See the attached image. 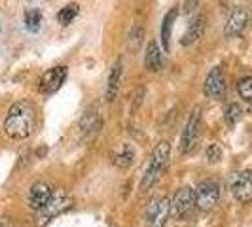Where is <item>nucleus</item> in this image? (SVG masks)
I'll return each instance as SVG.
<instances>
[{
  "label": "nucleus",
  "mask_w": 252,
  "mask_h": 227,
  "mask_svg": "<svg viewBox=\"0 0 252 227\" xmlns=\"http://www.w3.org/2000/svg\"><path fill=\"white\" fill-rule=\"evenodd\" d=\"M36 127L34 106L27 101H17L10 106L4 117V133L13 140H25L32 135Z\"/></svg>",
  "instance_id": "1"
},
{
  "label": "nucleus",
  "mask_w": 252,
  "mask_h": 227,
  "mask_svg": "<svg viewBox=\"0 0 252 227\" xmlns=\"http://www.w3.org/2000/svg\"><path fill=\"white\" fill-rule=\"evenodd\" d=\"M169 159H171V144L167 140L158 142V146L152 151V159L148 163V169H146L142 182H140V191H148L159 180V176L163 174L167 165H169Z\"/></svg>",
  "instance_id": "2"
},
{
  "label": "nucleus",
  "mask_w": 252,
  "mask_h": 227,
  "mask_svg": "<svg viewBox=\"0 0 252 227\" xmlns=\"http://www.w3.org/2000/svg\"><path fill=\"white\" fill-rule=\"evenodd\" d=\"M72 197L64 191V189H59V191H55L53 195H51V199L48 201V204L42 208V210H38V216H36V224L40 227L42 226H48L53 218H57V216H61L63 212H66L70 206H72Z\"/></svg>",
  "instance_id": "3"
},
{
  "label": "nucleus",
  "mask_w": 252,
  "mask_h": 227,
  "mask_svg": "<svg viewBox=\"0 0 252 227\" xmlns=\"http://www.w3.org/2000/svg\"><path fill=\"white\" fill-rule=\"evenodd\" d=\"M171 216V201L169 197H154L144 208V226L146 227H165L167 218Z\"/></svg>",
  "instance_id": "4"
},
{
  "label": "nucleus",
  "mask_w": 252,
  "mask_h": 227,
  "mask_svg": "<svg viewBox=\"0 0 252 227\" xmlns=\"http://www.w3.org/2000/svg\"><path fill=\"white\" fill-rule=\"evenodd\" d=\"M193 199H195V208L201 212H209L215 208L218 199H220V186L215 180H203L193 189Z\"/></svg>",
  "instance_id": "5"
},
{
  "label": "nucleus",
  "mask_w": 252,
  "mask_h": 227,
  "mask_svg": "<svg viewBox=\"0 0 252 227\" xmlns=\"http://www.w3.org/2000/svg\"><path fill=\"white\" fill-rule=\"evenodd\" d=\"M199 133H201V110L195 108L189 114V119L186 121V127L180 135V146H178L180 153H189L191 151V148L195 146V142L199 139Z\"/></svg>",
  "instance_id": "6"
},
{
  "label": "nucleus",
  "mask_w": 252,
  "mask_h": 227,
  "mask_svg": "<svg viewBox=\"0 0 252 227\" xmlns=\"http://www.w3.org/2000/svg\"><path fill=\"white\" fill-rule=\"evenodd\" d=\"M195 208V199H193V189L184 186L177 191L175 199L171 201V216L175 220H184L191 214V210Z\"/></svg>",
  "instance_id": "7"
},
{
  "label": "nucleus",
  "mask_w": 252,
  "mask_h": 227,
  "mask_svg": "<svg viewBox=\"0 0 252 227\" xmlns=\"http://www.w3.org/2000/svg\"><path fill=\"white\" fill-rule=\"evenodd\" d=\"M226 78L220 66H215L207 78H205V84H203V93L209 97V99H215V101H222L226 97Z\"/></svg>",
  "instance_id": "8"
},
{
  "label": "nucleus",
  "mask_w": 252,
  "mask_h": 227,
  "mask_svg": "<svg viewBox=\"0 0 252 227\" xmlns=\"http://www.w3.org/2000/svg\"><path fill=\"white\" fill-rule=\"evenodd\" d=\"M231 195L235 197V201L241 204H247L252 201V169L249 170H241L231 178Z\"/></svg>",
  "instance_id": "9"
},
{
  "label": "nucleus",
  "mask_w": 252,
  "mask_h": 227,
  "mask_svg": "<svg viewBox=\"0 0 252 227\" xmlns=\"http://www.w3.org/2000/svg\"><path fill=\"white\" fill-rule=\"evenodd\" d=\"M102 125V119H101V114H99V108L97 106H91L88 108L84 115H82V119H80V135H82V139L89 142V140L95 139V135L99 133V129Z\"/></svg>",
  "instance_id": "10"
},
{
  "label": "nucleus",
  "mask_w": 252,
  "mask_h": 227,
  "mask_svg": "<svg viewBox=\"0 0 252 227\" xmlns=\"http://www.w3.org/2000/svg\"><path fill=\"white\" fill-rule=\"evenodd\" d=\"M66 74H68L66 66H55V68H50L48 72H44L42 80H40V93H44V95L55 93L64 84Z\"/></svg>",
  "instance_id": "11"
},
{
  "label": "nucleus",
  "mask_w": 252,
  "mask_h": 227,
  "mask_svg": "<svg viewBox=\"0 0 252 227\" xmlns=\"http://www.w3.org/2000/svg\"><path fill=\"white\" fill-rule=\"evenodd\" d=\"M51 195H53V191L48 182H34L29 189V206L38 212L48 204Z\"/></svg>",
  "instance_id": "12"
},
{
  "label": "nucleus",
  "mask_w": 252,
  "mask_h": 227,
  "mask_svg": "<svg viewBox=\"0 0 252 227\" xmlns=\"http://www.w3.org/2000/svg\"><path fill=\"white\" fill-rule=\"evenodd\" d=\"M247 25H249V15H247V12L243 8H235L233 12L229 13V17H227L224 32H226V36H237V34H241L247 28Z\"/></svg>",
  "instance_id": "13"
},
{
  "label": "nucleus",
  "mask_w": 252,
  "mask_h": 227,
  "mask_svg": "<svg viewBox=\"0 0 252 227\" xmlns=\"http://www.w3.org/2000/svg\"><path fill=\"white\" fill-rule=\"evenodd\" d=\"M205 27H207L205 13H195V17H191V21L188 23V28L184 32L182 46H191L193 42H197L203 36V32H205Z\"/></svg>",
  "instance_id": "14"
},
{
  "label": "nucleus",
  "mask_w": 252,
  "mask_h": 227,
  "mask_svg": "<svg viewBox=\"0 0 252 227\" xmlns=\"http://www.w3.org/2000/svg\"><path fill=\"white\" fill-rule=\"evenodd\" d=\"M144 66L148 72H159L163 66V51L158 46V42H150L144 55Z\"/></svg>",
  "instance_id": "15"
},
{
  "label": "nucleus",
  "mask_w": 252,
  "mask_h": 227,
  "mask_svg": "<svg viewBox=\"0 0 252 227\" xmlns=\"http://www.w3.org/2000/svg\"><path fill=\"white\" fill-rule=\"evenodd\" d=\"M135 148L131 144H122L118 150L112 153V165L116 169H129L135 161Z\"/></svg>",
  "instance_id": "16"
},
{
  "label": "nucleus",
  "mask_w": 252,
  "mask_h": 227,
  "mask_svg": "<svg viewBox=\"0 0 252 227\" xmlns=\"http://www.w3.org/2000/svg\"><path fill=\"white\" fill-rule=\"evenodd\" d=\"M120 82H122V61H116L108 74V84H106V101L114 102V99L120 93Z\"/></svg>",
  "instance_id": "17"
},
{
  "label": "nucleus",
  "mask_w": 252,
  "mask_h": 227,
  "mask_svg": "<svg viewBox=\"0 0 252 227\" xmlns=\"http://www.w3.org/2000/svg\"><path fill=\"white\" fill-rule=\"evenodd\" d=\"M177 15L178 10L173 8L165 13L163 21H161V44H163L165 51H169V48H171V34H173V25L177 21Z\"/></svg>",
  "instance_id": "18"
},
{
  "label": "nucleus",
  "mask_w": 252,
  "mask_h": 227,
  "mask_svg": "<svg viewBox=\"0 0 252 227\" xmlns=\"http://www.w3.org/2000/svg\"><path fill=\"white\" fill-rule=\"evenodd\" d=\"M80 13V6L76 4V2H70V4H66L64 8H61L59 10V13H57V21L61 23V25H70L72 21H74V17Z\"/></svg>",
  "instance_id": "19"
},
{
  "label": "nucleus",
  "mask_w": 252,
  "mask_h": 227,
  "mask_svg": "<svg viewBox=\"0 0 252 227\" xmlns=\"http://www.w3.org/2000/svg\"><path fill=\"white\" fill-rule=\"evenodd\" d=\"M142 38H144V28L140 25H135L129 32V38H127V48L131 51H137L142 44Z\"/></svg>",
  "instance_id": "20"
},
{
  "label": "nucleus",
  "mask_w": 252,
  "mask_h": 227,
  "mask_svg": "<svg viewBox=\"0 0 252 227\" xmlns=\"http://www.w3.org/2000/svg\"><path fill=\"white\" fill-rule=\"evenodd\" d=\"M237 91H239L241 99L252 108V78H243L237 84Z\"/></svg>",
  "instance_id": "21"
},
{
  "label": "nucleus",
  "mask_w": 252,
  "mask_h": 227,
  "mask_svg": "<svg viewBox=\"0 0 252 227\" xmlns=\"http://www.w3.org/2000/svg\"><path fill=\"white\" fill-rule=\"evenodd\" d=\"M224 117H226V121L229 125H235V123H239L241 119H243V108H241L239 104H229L226 108V112H224Z\"/></svg>",
  "instance_id": "22"
},
{
  "label": "nucleus",
  "mask_w": 252,
  "mask_h": 227,
  "mask_svg": "<svg viewBox=\"0 0 252 227\" xmlns=\"http://www.w3.org/2000/svg\"><path fill=\"white\" fill-rule=\"evenodd\" d=\"M40 23H42V13H40V10H29L25 13V27L29 30L36 32L38 28H40Z\"/></svg>",
  "instance_id": "23"
},
{
  "label": "nucleus",
  "mask_w": 252,
  "mask_h": 227,
  "mask_svg": "<svg viewBox=\"0 0 252 227\" xmlns=\"http://www.w3.org/2000/svg\"><path fill=\"white\" fill-rule=\"evenodd\" d=\"M205 155H207V161H209V163L215 165L222 159V148H220L218 144H211V146L207 148V153H205Z\"/></svg>",
  "instance_id": "24"
},
{
  "label": "nucleus",
  "mask_w": 252,
  "mask_h": 227,
  "mask_svg": "<svg viewBox=\"0 0 252 227\" xmlns=\"http://www.w3.org/2000/svg\"><path fill=\"white\" fill-rule=\"evenodd\" d=\"M197 2H199V0H186V4H184V12L186 13L193 12V8L197 6Z\"/></svg>",
  "instance_id": "25"
},
{
  "label": "nucleus",
  "mask_w": 252,
  "mask_h": 227,
  "mask_svg": "<svg viewBox=\"0 0 252 227\" xmlns=\"http://www.w3.org/2000/svg\"><path fill=\"white\" fill-rule=\"evenodd\" d=\"M0 227H10L8 220H6V218H2V216H0Z\"/></svg>",
  "instance_id": "26"
}]
</instances>
